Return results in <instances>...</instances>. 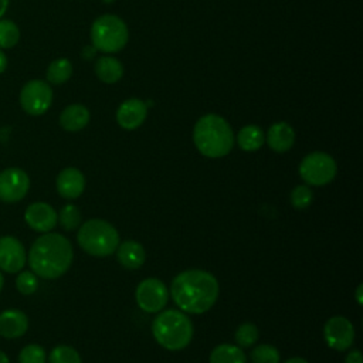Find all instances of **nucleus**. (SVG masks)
I'll list each match as a JSON object with an SVG mask.
<instances>
[{
  "mask_svg": "<svg viewBox=\"0 0 363 363\" xmlns=\"http://www.w3.org/2000/svg\"><path fill=\"white\" fill-rule=\"evenodd\" d=\"M170 295L183 312L200 315L216 303L218 282L216 277L207 271L187 269L173 278Z\"/></svg>",
  "mask_w": 363,
  "mask_h": 363,
  "instance_id": "f257e3e1",
  "label": "nucleus"
},
{
  "mask_svg": "<svg viewBox=\"0 0 363 363\" xmlns=\"http://www.w3.org/2000/svg\"><path fill=\"white\" fill-rule=\"evenodd\" d=\"M72 257L74 251L68 238L57 233H45L33 242L28 262L35 275L55 279L68 271Z\"/></svg>",
  "mask_w": 363,
  "mask_h": 363,
  "instance_id": "f03ea898",
  "label": "nucleus"
},
{
  "mask_svg": "<svg viewBox=\"0 0 363 363\" xmlns=\"http://www.w3.org/2000/svg\"><path fill=\"white\" fill-rule=\"evenodd\" d=\"M193 140L201 155L216 159L230 153L234 145V133L224 118L208 113L196 122Z\"/></svg>",
  "mask_w": 363,
  "mask_h": 363,
  "instance_id": "7ed1b4c3",
  "label": "nucleus"
},
{
  "mask_svg": "<svg viewBox=\"0 0 363 363\" xmlns=\"http://www.w3.org/2000/svg\"><path fill=\"white\" fill-rule=\"evenodd\" d=\"M152 333L156 342L164 349L182 350L193 339V323L182 311L167 309L155 318Z\"/></svg>",
  "mask_w": 363,
  "mask_h": 363,
  "instance_id": "20e7f679",
  "label": "nucleus"
},
{
  "mask_svg": "<svg viewBox=\"0 0 363 363\" xmlns=\"http://www.w3.org/2000/svg\"><path fill=\"white\" fill-rule=\"evenodd\" d=\"M79 247L94 257H108L113 254L119 245V234L116 228L101 218L85 221L77 234Z\"/></svg>",
  "mask_w": 363,
  "mask_h": 363,
  "instance_id": "39448f33",
  "label": "nucleus"
},
{
  "mask_svg": "<svg viewBox=\"0 0 363 363\" xmlns=\"http://www.w3.org/2000/svg\"><path fill=\"white\" fill-rule=\"evenodd\" d=\"M128 27L116 16L105 14L98 17L91 27L92 45L104 52H116L128 43Z\"/></svg>",
  "mask_w": 363,
  "mask_h": 363,
  "instance_id": "423d86ee",
  "label": "nucleus"
},
{
  "mask_svg": "<svg viewBox=\"0 0 363 363\" xmlns=\"http://www.w3.org/2000/svg\"><path fill=\"white\" fill-rule=\"evenodd\" d=\"M337 166L332 156L325 152L306 155L299 164L301 177L311 186H325L336 176Z\"/></svg>",
  "mask_w": 363,
  "mask_h": 363,
  "instance_id": "0eeeda50",
  "label": "nucleus"
},
{
  "mask_svg": "<svg viewBox=\"0 0 363 363\" xmlns=\"http://www.w3.org/2000/svg\"><path fill=\"white\" fill-rule=\"evenodd\" d=\"M135 298L138 306L142 311L147 313H156L166 306L169 301V289L160 279L146 278L138 285Z\"/></svg>",
  "mask_w": 363,
  "mask_h": 363,
  "instance_id": "6e6552de",
  "label": "nucleus"
},
{
  "mask_svg": "<svg viewBox=\"0 0 363 363\" xmlns=\"http://www.w3.org/2000/svg\"><path fill=\"white\" fill-rule=\"evenodd\" d=\"M52 102V91L50 85L40 79L28 81L20 92L21 108L28 115H43Z\"/></svg>",
  "mask_w": 363,
  "mask_h": 363,
  "instance_id": "1a4fd4ad",
  "label": "nucleus"
},
{
  "mask_svg": "<svg viewBox=\"0 0 363 363\" xmlns=\"http://www.w3.org/2000/svg\"><path fill=\"white\" fill-rule=\"evenodd\" d=\"M30 179L18 167H9L0 173V200L6 203L20 201L28 191Z\"/></svg>",
  "mask_w": 363,
  "mask_h": 363,
  "instance_id": "9d476101",
  "label": "nucleus"
},
{
  "mask_svg": "<svg viewBox=\"0 0 363 363\" xmlns=\"http://www.w3.org/2000/svg\"><path fill=\"white\" fill-rule=\"evenodd\" d=\"M323 336L329 347L343 352L354 340V328L345 316H333L325 323Z\"/></svg>",
  "mask_w": 363,
  "mask_h": 363,
  "instance_id": "9b49d317",
  "label": "nucleus"
},
{
  "mask_svg": "<svg viewBox=\"0 0 363 363\" xmlns=\"http://www.w3.org/2000/svg\"><path fill=\"white\" fill-rule=\"evenodd\" d=\"M26 264L24 245L11 235L0 238V268L6 272H17Z\"/></svg>",
  "mask_w": 363,
  "mask_h": 363,
  "instance_id": "f8f14e48",
  "label": "nucleus"
},
{
  "mask_svg": "<svg viewBox=\"0 0 363 363\" xmlns=\"http://www.w3.org/2000/svg\"><path fill=\"white\" fill-rule=\"evenodd\" d=\"M24 220L33 230L40 233H48L55 227L58 216L50 204L37 201L26 208Z\"/></svg>",
  "mask_w": 363,
  "mask_h": 363,
  "instance_id": "ddd939ff",
  "label": "nucleus"
},
{
  "mask_svg": "<svg viewBox=\"0 0 363 363\" xmlns=\"http://www.w3.org/2000/svg\"><path fill=\"white\" fill-rule=\"evenodd\" d=\"M147 115V105L138 99L130 98L121 104V106L116 111V121L121 128L132 130L139 128Z\"/></svg>",
  "mask_w": 363,
  "mask_h": 363,
  "instance_id": "4468645a",
  "label": "nucleus"
},
{
  "mask_svg": "<svg viewBox=\"0 0 363 363\" xmlns=\"http://www.w3.org/2000/svg\"><path fill=\"white\" fill-rule=\"evenodd\" d=\"M85 189V177L75 167H65L57 176V190L64 199H77Z\"/></svg>",
  "mask_w": 363,
  "mask_h": 363,
  "instance_id": "2eb2a0df",
  "label": "nucleus"
},
{
  "mask_svg": "<svg viewBox=\"0 0 363 363\" xmlns=\"http://www.w3.org/2000/svg\"><path fill=\"white\" fill-rule=\"evenodd\" d=\"M28 328V318L18 309H6L0 313V335L7 339L20 337Z\"/></svg>",
  "mask_w": 363,
  "mask_h": 363,
  "instance_id": "dca6fc26",
  "label": "nucleus"
},
{
  "mask_svg": "<svg viewBox=\"0 0 363 363\" xmlns=\"http://www.w3.org/2000/svg\"><path fill=\"white\" fill-rule=\"evenodd\" d=\"M295 130L286 122L274 123L267 133L268 146L278 153H284L294 146Z\"/></svg>",
  "mask_w": 363,
  "mask_h": 363,
  "instance_id": "f3484780",
  "label": "nucleus"
},
{
  "mask_svg": "<svg viewBox=\"0 0 363 363\" xmlns=\"http://www.w3.org/2000/svg\"><path fill=\"white\" fill-rule=\"evenodd\" d=\"M116 257L122 267L128 269H138L146 259V251L140 242L128 240L118 245Z\"/></svg>",
  "mask_w": 363,
  "mask_h": 363,
  "instance_id": "a211bd4d",
  "label": "nucleus"
},
{
  "mask_svg": "<svg viewBox=\"0 0 363 363\" xmlns=\"http://www.w3.org/2000/svg\"><path fill=\"white\" fill-rule=\"evenodd\" d=\"M89 122V111L79 104L67 106L60 115V125L68 132H77L85 128Z\"/></svg>",
  "mask_w": 363,
  "mask_h": 363,
  "instance_id": "6ab92c4d",
  "label": "nucleus"
},
{
  "mask_svg": "<svg viewBox=\"0 0 363 363\" xmlns=\"http://www.w3.org/2000/svg\"><path fill=\"white\" fill-rule=\"evenodd\" d=\"M95 74L102 82L113 84L122 78L123 67L113 57H99L95 62Z\"/></svg>",
  "mask_w": 363,
  "mask_h": 363,
  "instance_id": "aec40b11",
  "label": "nucleus"
},
{
  "mask_svg": "<svg viewBox=\"0 0 363 363\" xmlns=\"http://www.w3.org/2000/svg\"><path fill=\"white\" fill-rule=\"evenodd\" d=\"M264 142L265 135L262 129L257 125H247L237 135V143L245 152L258 150L264 145Z\"/></svg>",
  "mask_w": 363,
  "mask_h": 363,
  "instance_id": "412c9836",
  "label": "nucleus"
},
{
  "mask_svg": "<svg viewBox=\"0 0 363 363\" xmlns=\"http://www.w3.org/2000/svg\"><path fill=\"white\" fill-rule=\"evenodd\" d=\"M210 363H247V356L240 346L223 343L211 350Z\"/></svg>",
  "mask_w": 363,
  "mask_h": 363,
  "instance_id": "4be33fe9",
  "label": "nucleus"
},
{
  "mask_svg": "<svg viewBox=\"0 0 363 363\" xmlns=\"http://www.w3.org/2000/svg\"><path fill=\"white\" fill-rule=\"evenodd\" d=\"M72 74V64L67 58L54 60L47 68V79L51 84H64Z\"/></svg>",
  "mask_w": 363,
  "mask_h": 363,
  "instance_id": "5701e85b",
  "label": "nucleus"
},
{
  "mask_svg": "<svg viewBox=\"0 0 363 363\" xmlns=\"http://www.w3.org/2000/svg\"><path fill=\"white\" fill-rule=\"evenodd\" d=\"M258 335H259L258 328L251 322H245L237 328L234 337L237 345L242 349V347L252 346L258 340Z\"/></svg>",
  "mask_w": 363,
  "mask_h": 363,
  "instance_id": "b1692460",
  "label": "nucleus"
},
{
  "mask_svg": "<svg viewBox=\"0 0 363 363\" xmlns=\"http://www.w3.org/2000/svg\"><path fill=\"white\" fill-rule=\"evenodd\" d=\"M50 363H82L79 353L67 345H60L55 346L50 356H48Z\"/></svg>",
  "mask_w": 363,
  "mask_h": 363,
  "instance_id": "393cba45",
  "label": "nucleus"
},
{
  "mask_svg": "<svg viewBox=\"0 0 363 363\" xmlns=\"http://www.w3.org/2000/svg\"><path fill=\"white\" fill-rule=\"evenodd\" d=\"M252 363H279V352L272 345H258L251 350Z\"/></svg>",
  "mask_w": 363,
  "mask_h": 363,
  "instance_id": "a878e982",
  "label": "nucleus"
},
{
  "mask_svg": "<svg viewBox=\"0 0 363 363\" xmlns=\"http://www.w3.org/2000/svg\"><path fill=\"white\" fill-rule=\"evenodd\" d=\"M58 221L61 227L67 231L75 230L81 223V213L77 206L74 204H65L58 214Z\"/></svg>",
  "mask_w": 363,
  "mask_h": 363,
  "instance_id": "bb28decb",
  "label": "nucleus"
},
{
  "mask_svg": "<svg viewBox=\"0 0 363 363\" xmlns=\"http://www.w3.org/2000/svg\"><path fill=\"white\" fill-rule=\"evenodd\" d=\"M20 38L18 27L11 20H0V47L11 48Z\"/></svg>",
  "mask_w": 363,
  "mask_h": 363,
  "instance_id": "cd10ccee",
  "label": "nucleus"
},
{
  "mask_svg": "<svg viewBox=\"0 0 363 363\" xmlns=\"http://www.w3.org/2000/svg\"><path fill=\"white\" fill-rule=\"evenodd\" d=\"M312 200H313V193H312L311 187H308L306 184L296 186L291 191V204L296 210L306 208L312 203Z\"/></svg>",
  "mask_w": 363,
  "mask_h": 363,
  "instance_id": "c85d7f7f",
  "label": "nucleus"
},
{
  "mask_svg": "<svg viewBox=\"0 0 363 363\" xmlns=\"http://www.w3.org/2000/svg\"><path fill=\"white\" fill-rule=\"evenodd\" d=\"M18 363H45V350L40 345H27L18 354Z\"/></svg>",
  "mask_w": 363,
  "mask_h": 363,
  "instance_id": "c756f323",
  "label": "nucleus"
},
{
  "mask_svg": "<svg viewBox=\"0 0 363 363\" xmlns=\"http://www.w3.org/2000/svg\"><path fill=\"white\" fill-rule=\"evenodd\" d=\"M16 286L21 294L30 295V294L35 292V289L38 286V279H37L35 274H33L30 271H23L21 274H18V277L16 279Z\"/></svg>",
  "mask_w": 363,
  "mask_h": 363,
  "instance_id": "7c9ffc66",
  "label": "nucleus"
},
{
  "mask_svg": "<svg viewBox=\"0 0 363 363\" xmlns=\"http://www.w3.org/2000/svg\"><path fill=\"white\" fill-rule=\"evenodd\" d=\"M363 362V356H362V352L360 350H352L346 359H345V363H362Z\"/></svg>",
  "mask_w": 363,
  "mask_h": 363,
  "instance_id": "2f4dec72",
  "label": "nucleus"
},
{
  "mask_svg": "<svg viewBox=\"0 0 363 363\" xmlns=\"http://www.w3.org/2000/svg\"><path fill=\"white\" fill-rule=\"evenodd\" d=\"M6 67H7V58H6L4 52L0 50V74L6 69Z\"/></svg>",
  "mask_w": 363,
  "mask_h": 363,
  "instance_id": "473e14b6",
  "label": "nucleus"
},
{
  "mask_svg": "<svg viewBox=\"0 0 363 363\" xmlns=\"http://www.w3.org/2000/svg\"><path fill=\"white\" fill-rule=\"evenodd\" d=\"M362 288H363V285L360 284V285L357 286V289H356V299H357V303H359V305L363 303V299H362V291H363V289H362Z\"/></svg>",
  "mask_w": 363,
  "mask_h": 363,
  "instance_id": "72a5a7b5",
  "label": "nucleus"
},
{
  "mask_svg": "<svg viewBox=\"0 0 363 363\" xmlns=\"http://www.w3.org/2000/svg\"><path fill=\"white\" fill-rule=\"evenodd\" d=\"M284 363H308V362L305 359H302V357H289Z\"/></svg>",
  "mask_w": 363,
  "mask_h": 363,
  "instance_id": "f704fd0d",
  "label": "nucleus"
},
{
  "mask_svg": "<svg viewBox=\"0 0 363 363\" xmlns=\"http://www.w3.org/2000/svg\"><path fill=\"white\" fill-rule=\"evenodd\" d=\"M7 6H9V0H0V17L6 13Z\"/></svg>",
  "mask_w": 363,
  "mask_h": 363,
  "instance_id": "c9c22d12",
  "label": "nucleus"
},
{
  "mask_svg": "<svg viewBox=\"0 0 363 363\" xmlns=\"http://www.w3.org/2000/svg\"><path fill=\"white\" fill-rule=\"evenodd\" d=\"M95 50H96L95 47H94V48L86 47V48L84 50V57H85V58H91V55H94V54H95Z\"/></svg>",
  "mask_w": 363,
  "mask_h": 363,
  "instance_id": "e433bc0d",
  "label": "nucleus"
},
{
  "mask_svg": "<svg viewBox=\"0 0 363 363\" xmlns=\"http://www.w3.org/2000/svg\"><path fill=\"white\" fill-rule=\"evenodd\" d=\"M0 363H9L7 354L4 352H1V350H0Z\"/></svg>",
  "mask_w": 363,
  "mask_h": 363,
  "instance_id": "4c0bfd02",
  "label": "nucleus"
},
{
  "mask_svg": "<svg viewBox=\"0 0 363 363\" xmlns=\"http://www.w3.org/2000/svg\"><path fill=\"white\" fill-rule=\"evenodd\" d=\"M3 284H4V279H3V275H1V272H0V291H1V288H3Z\"/></svg>",
  "mask_w": 363,
  "mask_h": 363,
  "instance_id": "58836bf2",
  "label": "nucleus"
}]
</instances>
